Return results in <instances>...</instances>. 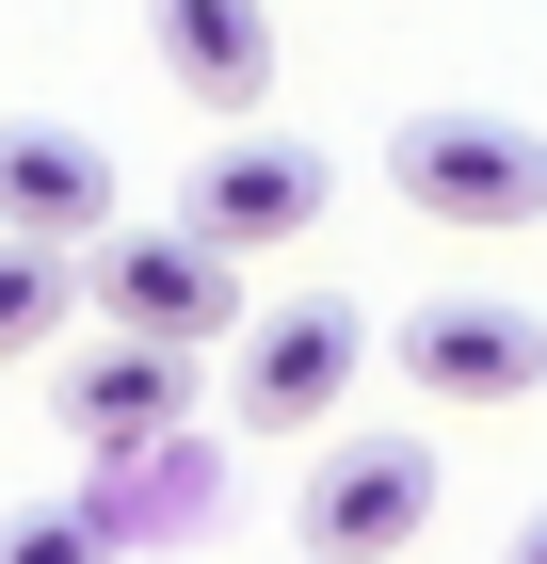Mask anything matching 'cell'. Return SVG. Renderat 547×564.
Instances as JSON below:
<instances>
[{"mask_svg":"<svg viewBox=\"0 0 547 564\" xmlns=\"http://www.w3.org/2000/svg\"><path fill=\"white\" fill-rule=\"evenodd\" d=\"M81 291L113 306L129 339H177V355H210V339H242L258 306H242V242H210V226H113L81 259Z\"/></svg>","mask_w":547,"mask_h":564,"instance_id":"obj_2","label":"cell"},{"mask_svg":"<svg viewBox=\"0 0 547 564\" xmlns=\"http://www.w3.org/2000/svg\"><path fill=\"white\" fill-rule=\"evenodd\" d=\"M97 500H113V532L129 517H145V532H210L226 517V452H194V420H177V435H145V452H113Z\"/></svg>","mask_w":547,"mask_h":564,"instance_id":"obj_10","label":"cell"},{"mask_svg":"<svg viewBox=\"0 0 547 564\" xmlns=\"http://www.w3.org/2000/svg\"><path fill=\"white\" fill-rule=\"evenodd\" d=\"M435 532V435H322L306 468V564H403Z\"/></svg>","mask_w":547,"mask_h":564,"instance_id":"obj_3","label":"cell"},{"mask_svg":"<svg viewBox=\"0 0 547 564\" xmlns=\"http://www.w3.org/2000/svg\"><path fill=\"white\" fill-rule=\"evenodd\" d=\"M386 194L451 242H500V226H547V145L515 113H403L386 130Z\"/></svg>","mask_w":547,"mask_h":564,"instance_id":"obj_1","label":"cell"},{"mask_svg":"<svg viewBox=\"0 0 547 564\" xmlns=\"http://www.w3.org/2000/svg\"><path fill=\"white\" fill-rule=\"evenodd\" d=\"M403 388L419 403H532L547 388V306H500V291H435L403 306Z\"/></svg>","mask_w":547,"mask_h":564,"instance_id":"obj_4","label":"cell"},{"mask_svg":"<svg viewBox=\"0 0 547 564\" xmlns=\"http://www.w3.org/2000/svg\"><path fill=\"white\" fill-rule=\"evenodd\" d=\"M500 564H547V500H532V532H515V549H500Z\"/></svg>","mask_w":547,"mask_h":564,"instance_id":"obj_13","label":"cell"},{"mask_svg":"<svg viewBox=\"0 0 547 564\" xmlns=\"http://www.w3.org/2000/svg\"><path fill=\"white\" fill-rule=\"evenodd\" d=\"M65 291H81V242L0 226V355H48V339H65Z\"/></svg>","mask_w":547,"mask_h":564,"instance_id":"obj_11","label":"cell"},{"mask_svg":"<svg viewBox=\"0 0 547 564\" xmlns=\"http://www.w3.org/2000/svg\"><path fill=\"white\" fill-rule=\"evenodd\" d=\"M177 226H210V242H242V259H274V242H306L322 226V145H194V177H177Z\"/></svg>","mask_w":547,"mask_h":564,"instance_id":"obj_6","label":"cell"},{"mask_svg":"<svg viewBox=\"0 0 547 564\" xmlns=\"http://www.w3.org/2000/svg\"><path fill=\"white\" fill-rule=\"evenodd\" d=\"M145 17H162V82L194 113H258L274 97V17L258 0H145Z\"/></svg>","mask_w":547,"mask_h":564,"instance_id":"obj_9","label":"cell"},{"mask_svg":"<svg viewBox=\"0 0 547 564\" xmlns=\"http://www.w3.org/2000/svg\"><path fill=\"white\" fill-rule=\"evenodd\" d=\"M354 371H371V323L338 291H291L274 323H242V420L258 435H306L322 403H354Z\"/></svg>","mask_w":547,"mask_h":564,"instance_id":"obj_5","label":"cell"},{"mask_svg":"<svg viewBox=\"0 0 547 564\" xmlns=\"http://www.w3.org/2000/svg\"><path fill=\"white\" fill-rule=\"evenodd\" d=\"M177 420H194V355H177V339H129V323H113V339L65 371V435H81L97 468L145 452V435H177Z\"/></svg>","mask_w":547,"mask_h":564,"instance_id":"obj_8","label":"cell"},{"mask_svg":"<svg viewBox=\"0 0 547 564\" xmlns=\"http://www.w3.org/2000/svg\"><path fill=\"white\" fill-rule=\"evenodd\" d=\"M0 226L33 242H113V145L97 130H48V113H0Z\"/></svg>","mask_w":547,"mask_h":564,"instance_id":"obj_7","label":"cell"},{"mask_svg":"<svg viewBox=\"0 0 547 564\" xmlns=\"http://www.w3.org/2000/svg\"><path fill=\"white\" fill-rule=\"evenodd\" d=\"M113 549H129V532H113L97 484H81V500H17V517H0V564H113Z\"/></svg>","mask_w":547,"mask_h":564,"instance_id":"obj_12","label":"cell"}]
</instances>
